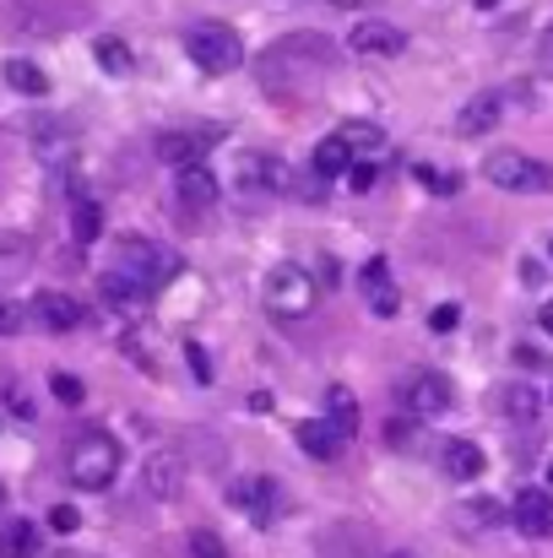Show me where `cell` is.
I'll use <instances>...</instances> for the list:
<instances>
[{"label": "cell", "instance_id": "cell-1", "mask_svg": "<svg viewBox=\"0 0 553 558\" xmlns=\"http://www.w3.org/2000/svg\"><path fill=\"white\" fill-rule=\"evenodd\" d=\"M120 461H125V450H120V439H109V434H82L76 445H71V456H65V472H71V483L76 488H87V494H104L115 477H120Z\"/></svg>", "mask_w": 553, "mask_h": 558}, {"label": "cell", "instance_id": "cell-2", "mask_svg": "<svg viewBox=\"0 0 553 558\" xmlns=\"http://www.w3.org/2000/svg\"><path fill=\"white\" fill-rule=\"evenodd\" d=\"M184 54H190L206 76H228V71L244 65V44H239V33L223 27V22H195V27L184 33Z\"/></svg>", "mask_w": 553, "mask_h": 558}, {"label": "cell", "instance_id": "cell-3", "mask_svg": "<svg viewBox=\"0 0 553 558\" xmlns=\"http://www.w3.org/2000/svg\"><path fill=\"white\" fill-rule=\"evenodd\" d=\"M115 266H120V271H131L136 282H147L153 293H158V288H169V282L184 271L180 255H175V250H164V244H153V239H120V244H115Z\"/></svg>", "mask_w": 553, "mask_h": 558}, {"label": "cell", "instance_id": "cell-4", "mask_svg": "<svg viewBox=\"0 0 553 558\" xmlns=\"http://www.w3.org/2000/svg\"><path fill=\"white\" fill-rule=\"evenodd\" d=\"M483 180L500 190H516V195H549L553 190V169L527 158V153H489L483 163Z\"/></svg>", "mask_w": 553, "mask_h": 558}, {"label": "cell", "instance_id": "cell-5", "mask_svg": "<svg viewBox=\"0 0 553 558\" xmlns=\"http://www.w3.org/2000/svg\"><path fill=\"white\" fill-rule=\"evenodd\" d=\"M266 310L282 320H299L315 310V277L304 266H272L266 271Z\"/></svg>", "mask_w": 553, "mask_h": 558}, {"label": "cell", "instance_id": "cell-6", "mask_svg": "<svg viewBox=\"0 0 553 558\" xmlns=\"http://www.w3.org/2000/svg\"><path fill=\"white\" fill-rule=\"evenodd\" d=\"M401 401H407V412L412 417H440V412H450V401H456V390H450V379L434 369L412 374L407 385H401Z\"/></svg>", "mask_w": 553, "mask_h": 558}, {"label": "cell", "instance_id": "cell-7", "mask_svg": "<svg viewBox=\"0 0 553 558\" xmlns=\"http://www.w3.org/2000/svg\"><path fill=\"white\" fill-rule=\"evenodd\" d=\"M348 49H353V54H364V60H396V54L407 49V33H401L396 22L369 16V22H359V27L348 33Z\"/></svg>", "mask_w": 553, "mask_h": 558}, {"label": "cell", "instance_id": "cell-8", "mask_svg": "<svg viewBox=\"0 0 553 558\" xmlns=\"http://www.w3.org/2000/svg\"><path fill=\"white\" fill-rule=\"evenodd\" d=\"M228 499H233V510H244L255 526H272L277 510H282V488H277V477H250V483H239Z\"/></svg>", "mask_w": 553, "mask_h": 558}, {"label": "cell", "instance_id": "cell-9", "mask_svg": "<svg viewBox=\"0 0 553 558\" xmlns=\"http://www.w3.org/2000/svg\"><path fill=\"white\" fill-rule=\"evenodd\" d=\"M510 521L521 537H553V494L549 488H521L510 499Z\"/></svg>", "mask_w": 553, "mask_h": 558}, {"label": "cell", "instance_id": "cell-10", "mask_svg": "<svg viewBox=\"0 0 553 558\" xmlns=\"http://www.w3.org/2000/svg\"><path fill=\"white\" fill-rule=\"evenodd\" d=\"M293 439H299V450H304L310 461H337V456L348 450V434H342L332 417H304V423L293 428Z\"/></svg>", "mask_w": 553, "mask_h": 558}, {"label": "cell", "instance_id": "cell-11", "mask_svg": "<svg viewBox=\"0 0 553 558\" xmlns=\"http://www.w3.org/2000/svg\"><path fill=\"white\" fill-rule=\"evenodd\" d=\"M359 288H364V299H369V310L380 315V320H390L396 310H401V288H396V277H390V266L374 255L364 271H359Z\"/></svg>", "mask_w": 553, "mask_h": 558}, {"label": "cell", "instance_id": "cell-12", "mask_svg": "<svg viewBox=\"0 0 553 558\" xmlns=\"http://www.w3.org/2000/svg\"><path fill=\"white\" fill-rule=\"evenodd\" d=\"M33 315H38V326H44V331H76L87 310H82L71 293H60V288H44V293H33Z\"/></svg>", "mask_w": 553, "mask_h": 558}, {"label": "cell", "instance_id": "cell-13", "mask_svg": "<svg viewBox=\"0 0 553 558\" xmlns=\"http://www.w3.org/2000/svg\"><path fill=\"white\" fill-rule=\"evenodd\" d=\"M142 483H147L153 499H175L184 488V456L180 450H153L147 466H142Z\"/></svg>", "mask_w": 553, "mask_h": 558}, {"label": "cell", "instance_id": "cell-14", "mask_svg": "<svg viewBox=\"0 0 553 558\" xmlns=\"http://www.w3.org/2000/svg\"><path fill=\"white\" fill-rule=\"evenodd\" d=\"M500 120H505V98H500V93H478V98H467V109L456 114V131H461L467 142H478V136H489Z\"/></svg>", "mask_w": 553, "mask_h": 558}, {"label": "cell", "instance_id": "cell-15", "mask_svg": "<svg viewBox=\"0 0 553 558\" xmlns=\"http://www.w3.org/2000/svg\"><path fill=\"white\" fill-rule=\"evenodd\" d=\"M440 466H445V477H456V483H472V477H483L489 456H483V445H472V439H445V456H440Z\"/></svg>", "mask_w": 553, "mask_h": 558}, {"label": "cell", "instance_id": "cell-16", "mask_svg": "<svg viewBox=\"0 0 553 558\" xmlns=\"http://www.w3.org/2000/svg\"><path fill=\"white\" fill-rule=\"evenodd\" d=\"M175 195H180V206H190V211L212 206V201H217V180H212V169H206V163H180Z\"/></svg>", "mask_w": 553, "mask_h": 558}, {"label": "cell", "instance_id": "cell-17", "mask_svg": "<svg viewBox=\"0 0 553 558\" xmlns=\"http://www.w3.org/2000/svg\"><path fill=\"white\" fill-rule=\"evenodd\" d=\"M310 163H315V174H321V180H348V169L359 163V153H353V147H348V142L332 131V136L315 147V158H310Z\"/></svg>", "mask_w": 553, "mask_h": 558}, {"label": "cell", "instance_id": "cell-18", "mask_svg": "<svg viewBox=\"0 0 553 558\" xmlns=\"http://www.w3.org/2000/svg\"><path fill=\"white\" fill-rule=\"evenodd\" d=\"M98 288H104V299H109L115 310H136V304H147V299H153V288H147V282H136V277H131V271H120V266H109Z\"/></svg>", "mask_w": 553, "mask_h": 558}, {"label": "cell", "instance_id": "cell-19", "mask_svg": "<svg viewBox=\"0 0 553 558\" xmlns=\"http://www.w3.org/2000/svg\"><path fill=\"white\" fill-rule=\"evenodd\" d=\"M244 190L261 185L266 195H288L293 190V174H288V163H277V158H244Z\"/></svg>", "mask_w": 553, "mask_h": 558}, {"label": "cell", "instance_id": "cell-20", "mask_svg": "<svg viewBox=\"0 0 553 558\" xmlns=\"http://www.w3.org/2000/svg\"><path fill=\"white\" fill-rule=\"evenodd\" d=\"M206 147H212V136H190V131H164V136L153 142V153H158L164 163H195Z\"/></svg>", "mask_w": 553, "mask_h": 558}, {"label": "cell", "instance_id": "cell-21", "mask_svg": "<svg viewBox=\"0 0 553 558\" xmlns=\"http://www.w3.org/2000/svg\"><path fill=\"white\" fill-rule=\"evenodd\" d=\"M326 417H332L348 439L359 434V401H353V390H348V385H332V390H326Z\"/></svg>", "mask_w": 553, "mask_h": 558}, {"label": "cell", "instance_id": "cell-22", "mask_svg": "<svg viewBox=\"0 0 553 558\" xmlns=\"http://www.w3.org/2000/svg\"><path fill=\"white\" fill-rule=\"evenodd\" d=\"M27 260H33V239L5 228V233H0V277H22Z\"/></svg>", "mask_w": 553, "mask_h": 558}, {"label": "cell", "instance_id": "cell-23", "mask_svg": "<svg viewBox=\"0 0 553 558\" xmlns=\"http://www.w3.org/2000/svg\"><path fill=\"white\" fill-rule=\"evenodd\" d=\"M0 558H38V526L33 521H11L0 532Z\"/></svg>", "mask_w": 553, "mask_h": 558}, {"label": "cell", "instance_id": "cell-24", "mask_svg": "<svg viewBox=\"0 0 553 558\" xmlns=\"http://www.w3.org/2000/svg\"><path fill=\"white\" fill-rule=\"evenodd\" d=\"M71 233H76V244H93V239L104 233V206L87 201V195H76V206H71Z\"/></svg>", "mask_w": 553, "mask_h": 558}, {"label": "cell", "instance_id": "cell-25", "mask_svg": "<svg viewBox=\"0 0 553 558\" xmlns=\"http://www.w3.org/2000/svg\"><path fill=\"white\" fill-rule=\"evenodd\" d=\"M5 82H11L16 93H27V98H44V93H49V76H44L33 60H5Z\"/></svg>", "mask_w": 553, "mask_h": 558}, {"label": "cell", "instance_id": "cell-26", "mask_svg": "<svg viewBox=\"0 0 553 558\" xmlns=\"http://www.w3.org/2000/svg\"><path fill=\"white\" fill-rule=\"evenodd\" d=\"M337 136H342L353 153H380V147H385V131H380V125H369V120H342V125H337Z\"/></svg>", "mask_w": 553, "mask_h": 558}, {"label": "cell", "instance_id": "cell-27", "mask_svg": "<svg viewBox=\"0 0 553 558\" xmlns=\"http://www.w3.org/2000/svg\"><path fill=\"white\" fill-rule=\"evenodd\" d=\"M93 54H98V65H104L109 76H125V71H131V44H125V38H115V33H109V38H98V44H93Z\"/></svg>", "mask_w": 553, "mask_h": 558}, {"label": "cell", "instance_id": "cell-28", "mask_svg": "<svg viewBox=\"0 0 553 558\" xmlns=\"http://www.w3.org/2000/svg\"><path fill=\"white\" fill-rule=\"evenodd\" d=\"M38 136H44V142H38V158H44V163H65V158H76V142H71L65 131H55V125H44Z\"/></svg>", "mask_w": 553, "mask_h": 558}, {"label": "cell", "instance_id": "cell-29", "mask_svg": "<svg viewBox=\"0 0 553 558\" xmlns=\"http://www.w3.org/2000/svg\"><path fill=\"white\" fill-rule=\"evenodd\" d=\"M49 390H55L60 407H82V401H87V390H82L76 374H49Z\"/></svg>", "mask_w": 553, "mask_h": 558}, {"label": "cell", "instance_id": "cell-30", "mask_svg": "<svg viewBox=\"0 0 553 558\" xmlns=\"http://www.w3.org/2000/svg\"><path fill=\"white\" fill-rule=\"evenodd\" d=\"M412 180H418V185H429L434 195H456V190H461V174H440V169H429V163H418V169H412Z\"/></svg>", "mask_w": 553, "mask_h": 558}, {"label": "cell", "instance_id": "cell-31", "mask_svg": "<svg viewBox=\"0 0 553 558\" xmlns=\"http://www.w3.org/2000/svg\"><path fill=\"white\" fill-rule=\"evenodd\" d=\"M190 558H228L217 532H190Z\"/></svg>", "mask_w": 553, "mask_h": 558}, {"label": "cell", "instance_id": "cell-32", "mask_svg": "<svg viewBox=\"0 0 553 558\" xmlns=\"http://www.w3.org/2000/svg\"><path fill=\"white\" fill-rule=\"evenodd\" d=\"M505 412H510V417H538V396L516 385V390H505Z\"/></svg>", "mask_w": 553, "mask_h": 558}, {"label": "cell", "instance_id": "cell-33", "mask_svg": "<svg viewBox=\"0 0 553 558\" xmlns=\"http://www.w3.org/2000/svg\"><path fill=\"white\" fill-rule=\"evenodd\" d=\"M429 326L445 337V331H456L461 326V304H434V315H429Z\"/></svg>", "mask_w": 553, "mask_h": 558}, {"label": "cell", "instance_id": "cell-34", "mask_svg": "<svg viewBox=\"0 0 553 558\" xmlns=\"http://www.w3.org/2000/svg\"><path fill=\"white\" fill-rule=\"evenodd\" d=\"M348 185L359 190V195H369V190L380 185V169H374L369 158H364V163H353V169H348Z\"/></svg>", "mask_w": 553, "mask_h": 558}, {"label": "cell", "instance_id": "cell-35", "mask_svg": "<svg viewBox=\"0 0 553 558\" xmlns=\"http://www.w3.org/2000/svg\"><path fill=\"white\" fill-rule=\"evenodd\" d=\"M49 526H55V532H60V537H71V532H76V526H82V515H76V510H71V505H55V510H49Z\"/></svg>", "mask_w": 553, "mask_h": 558}, {"label": "cell", "instance_id": "cell-36", "mask_svg": "<svg viewBox=\"0 0 553 558\" xmlns=\"http://www.w3.org/2000/svg\"><path fill=\"white\" fill-rule=\"evenodd\" d=\"M22 331V310L16 304H0V337H16Z\"/></svg>", "mask_w": 553, "mask_h": 558}, {"label": "cell", "instance_id": "cell-37", "mask_svg": "<svg viewBox=\"0 0 553 558\" xmlns=\"http://www.w3.org/2000/svg\"><path fill=\"white\" fill-rule=\"evenodd\" d=\"M184 359H190V369H195V379H212V359H206V353H201L195 342L184 348Z\"/></svg>", "mask_w": 553, "mask_h": 558}, {"label": "cell", "instance_id": "cell-38", "mask_svg": "<svg viewBox=\"0 0 553 558\" xmlns=\"http://www.w3.org/2000/svg\"><path fill=\"white\" fill-rule=\"evenodd\" d=\"M521 282H527V288H543V266H538V260H521Z\"/></svg>", "mask_w": 553, "mask_h": 558}, {"label": "cell", "instance_id": "cell-39", "mask_svg": "<svg viewBox=\"0 0 553 558\" xmlns=\"http://www.w3.org/2000/svg\"><path fill=\"white\" fill-rule=\"evenodd\" d=\"M5 396H11V412H16V417H33V401H27V396H22V390H16V385H11V390H5Z\"/></svg>", "mask_w": 553, "mask_h": 558}, {"label": "cell", "instance_id": "cell-40", "mask_svg": "<svg viewBox=\"0 0 553 558\" xmlns=\"http://www.w3.org/2000/svg\"><path fill=\"white\" fill-rule=\"evenodd\" d=\"M538 54H543V65L553 71V27H543V44H538Z\"/></svg>", "mask_w": 553, "mask_h": 558}, {"label": "cell", "instance_id": "cell-41", "mask_svg": "<svg viewBox=\"0 0 553 558\" xmlns=\"http://www.w3.org/2000/svg\"><path fill=\"white\" fill-rule=\"evenodd\" d=\"M538 326H543V337H553V304H543V315H538Z\"/></svg>", "mask_w": 553, "mask_h": 558}, {"label": "cell", "instance_id": "cell-42", "mask_svg": "<svg viewBox=\"0 0 553 558\" xmlns=\"http://www.w3.org/2000/svg\"><path fill=\"white\" fill-rule=\"evenodd\" d=\"M332 5H337V11H353V5H359V0H332Z\"/></svg>", "mask_w": 553, "mask_h": 558}, {"label": "cell", "instance_id": "cell-43", "mask_svg": "<svg viewBox=\"0 0 553 558\" xmlns=\"http://www.w3.org/2000/svg\"><path fill=\"white\" fill-rule=\"evenodd\" d=\"M549 488H553V461H549Z\"/></svg>", "mask_w": 553, "mask_h": 558}, {"label": "cell", "instance_id": "cell-44", "mask_svg": "<svg viewBox=\"0 0 553 558\" xmlns=\"http://www.w3.org/2000/svg\"><path fill=\"white\" fill-rule=\"evenodd\" d=\"M390 558H412V554H390Z\"/></svg>", "mask_w": 553, "mask_h": 558}, {"label": "cell", "instance_id": "cell-45", "mask_svg": "<svg viewBox=\"0 0 553 558\" xmlns=\"http://www.w3.org/2000/svg\"><path fill=\"white\" fill-rule=\"evenodd\" d=\"M549 260H553V239H549Z\"/></svg>", "mask_w": 553, "mask_h": 558}, {"label": "cell", "instance_id": "cell-46", "mask_svg": "<svg viewBox=\"0 0 553 558\" xmlns=\"http://www.w3.org/2000/svg\"><path fill=\"white\" fill-rule=\"evenodd\" d=\"M0 505H5V488H0Z\"/></svg>", "mask_w": 553, "mask_h": 558}, {"label": "cell", "instance_id": "cell-47", "mask_svg": "<svg viewBox=\"0 0 553 558\" xmlns=\"http://www.w3.org/2000/svg\"><path fill=\"white\" fill-rule=\"evenodd\" d=\"M549 396H553V385H549Z\"/></svg>", "mask_w": 553, "mask_h": 558}]
</instances>
